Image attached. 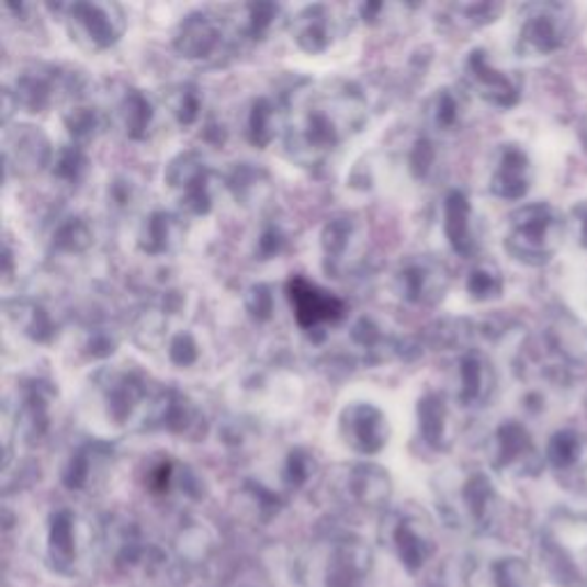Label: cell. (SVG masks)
Instances as JSON below:
<instances>
[{
  "instance_id": "cell-1",
  "label": "cell",
  "mask_w": 587,
  "mask_h": 587,
  "mask_svg": "<svg viewBox=\"0 0 587 587\" xmlns=\"http://www.w3.org/2000/svg\"><path fill=\"white\" fill-rule=\"evenodd\" d=\"M540 557L560 587H587V517L555 512L542 530Z\"/></svg>"
},
{
  "instance_id": "cell-2",
  "label": "cell",
  "mask_w": 587,
  "mask_h": 587,
  "mask_svg": "<svg viewBox=\"0 0 587 587\" xmlns=\"http://www.w3.org/2000/svg\"><path fill=\"white\" fill-rule=\"evenodd\" d=\"M565 233L567 223L551 204H523L521 210L509 216L505 248L515 260L530 267H542L555 258V252L565 241Z\"/></svg>"
},
{
  "instance_id": "cell-3",
  "label": "cell",
  "mask_w": 587,
  "mask_h": 587,
  "mask_svg": "<svg viewBox=\"0 0 587 587\" xmlns=\"http://www.w3.org/2000/svg\"><path fill=\"white\" fill-rule=\"evenodd\" d=\"M574 33V14L560 3H534L523 10L517 31V54L544 58L565 48Z\"/></svg>"
},
{
  "instance_id": "cell-4",
  "label": "cell",
  "mask_w": 587,
  "mask_h": 587,
  "mask_svg": "<svg viewBox=\"0 0 587 587\" xmlns=\"http://www.w3.org/2000/svg\"><path fill=\"white\" fill-rule=\"evenodd\" d=\"M445 509L456 526L489 530L500 512V500L484 473L459 475L456 489L445 496Z\"/></svg>"
},
{
  "instance_id": "cell-5",
  "label": "cell",
  "mask_w": 587,
  "mask_h": 587,
  "mask_svg": "<svg viewBox=\"0 0 587 587\" xmlns=\"http://www.w3.org/2000/svg\"><path fill=\"white\" fill-rule=\"evenodd\" d=\"M489 456L496 471L515 477L540 475L546 462L538 445H534L530 431L517 420H507L494 431Z\"/></svg>"
},
{
  "instance_id": "cell-6",
  "label": "cell",
  "mask_w": 587,
  "mask_h": 587,
  "mask_svg": "<svg viewBox=\"0 0 587 587\" xmlns=\"http://www.w3.org/2000/svg\"><path fill=\"white\" fill-rule=\"evenodd\" d=\"M464 76L469 88L496 109H512L521 99V81L512 71L500 69L487 50L475 48L466 58Z\"/></svg>"
},
{
  "instance_id": "cell-7",
  "label": "cell",
  "mask_w": 587,
  "mask_h": 587,
  "mask_svg": "<svg viewBox=\"0 0 587 587\" xmlns=\"http://www.w3.org/2000/svg\"><path fill=\"white\" fill-rule=\"evenodd\" d=\"M67 21L74 39L88 48H106L115 44L124 31L122 10L109 3L67 5Z\"/></svg>"
},
{
  "instance_id": "cell-8",
  "label": "cell",
  "mask_w": 587,
  "mask_h": 587,
  "mask_svg": "<svg viewBox=\"0 0 587 587\" xmlns=\"http://www.w3.org/2000/svg\"><path fill=\"white\" fill-rule=\"evenodd\" d=\"M347 120H340L338 109H328L326 104H317L305 111L298 124L292 129L290 145H294L305 157H321L326 151L336 149L345 136ZM292 147V149H294Z\"/></svg>"
},
{
  "instance_id": "cell-9",
  "label": "cell",
  "mask_w": 587,
  "mask_h": 587,
  "mask_svg": "<svg viewBox=\"0 0 587 587\" xmlns=\"http://www.w3.org/2000/svg\"><path fill=\"white\" fill-rule=\"evenodd\" d=\"M450 283L448 269L429 258L404 262L395 273L397 294L408 303H437Z\"/></svg>"
},
{
  "instance_id": "cell-10",
  "label": "cell",
  "mask_w": 587,
  "mask_h": 587,
  "mask_svg": "<svg viewBox=\"0 0 587 587\" xmlns=\"http://www.w3.org/2000/svg\"><path fill=\"white\" fill-rule=\"evenodd\" d=\"M340 431L345 443L361 454H374L388 443V420L372 404L355 402L347 406L340 418Z\"/></svg>"
},
{
  "instance_id": "cell-11",
  "label": "cell",
  "mask_w": 587,
  "mask_h": 587,
  "mask_svg": "<svg viewBox=\"0 0 587 587\" xmlns=\"http://www.w3.org/2000/svg\"><path fill=\"white\" fill-rule=\"evenodd\" d=\"M168 184L177 200L191 214H204L212 207L210 172L195 155H182L170 163Z\"/></svg>"
},
{
  "instance_id": "cell-12",
  "label": "cell",
  "mask_w": 587,
  "mask_h": 587,
  "mask_svg": "<svg viewBox=\"0 0 587 587\" xmlns=\"http://www.w3.org/2000/svg\"><path fill=\"white\" fill-rule=\"evenodd\" d=\"M544 345L565 370L587 363V326L569 313H557L544 328Z\"/></svg>"
},
{
  "instance_id": "cell-13",
  "label": "cell",
  "mask_w": 587,
  "mask_h": 587,
  "mask_svg": "<svg viewBox=\"0 0 587 587\" xmlns=\"http://www.w3.org/2000/svg\"><path fill=\"white\" fill-rule=\"evenodd\" d=\"M532 187V163L519 145H503L492 170L489 189L500 200H523Z\"/></svg>"
},
{
  "instance_id": "cell-14",
  "label": "cell",
  "mask_w": 587,
  "mask_h": 587,
  "mask_svg": "<svg viewBox=\"0 0 587 587\" xmlns=\"http://www.w3.org/2000/svg\"><path fill=\"white\" fill-rule=\"evenodd\" d=\"M496 370L482 353L471 351L456 365V399L464 406H484L496 393Z\"/></svg>"
},
{
  "instance_id": "cell-15",
  "label": "cell",
  "mask_w": 587,
  "mask_h": 587,
  "mask_svg": "<svg viewBox=\"0 0 587 587\" xmlns=\"http://www.w3.org/2000/svg\"><path fill=\"white\" fill-rule=\"evenodd\" d=\"M223 29L221 21L207 14H191L182 21L174 35V46L182 56L191 60H212L223 50Z\"/></svg>"
},
{
  "instance_id": "cell-16",
  "label": "cell",
  "mask_w": 587,
  "mask_h": 587,
  "mask_svg": "<svg viewBox=\"0 0 587 587\" xmlns=\"http://www.w3.org/2000/svg\"><path fill=\"white\" fill-rule=\"evenodd\" d=\"M296 319L303 328H317L324 321H336L342 317V303L330 294L317 290L308 280L296 278L290 285Z\"/></svg>"
},
{
  "instance_id": "cell-17",
  "label": "cell",
  "mask_w": 587,
  "mask_h": 587,
  "mask_svg": "<svg viewBox=\"0 0 587 587\" xmlns=\"http://www.w3.org/2000/svg\"><path fill=\"white\" fill-rule=\"evenodd\" d=\"M336 35V21L334 12H330L326 5H315V8H305L294 23V39L298 46L308 54H321L330 46Z\"/></svg>"
},
{
  "instance_id": "cell-18",
  "label": "cell",
  "mask_w": 587,
  "mask_h": 587,
  "mask_svg": "<svg viewBox=\"0 0 587 587\" xmlns=\"http://www.w3.org/2000/svg\"><path fill=\"white\" fill-rule=\"evenodd\" d=\"M445 235L456 252L466 255V258L475 252L477 241L473 235V210L466 195L459 191H452L445 197Z\"/></svg>"
},
{
  "instance_id": "cell-19",
  "label": "cell",
  "mask_w": 587,
  "mask_h": 587,
  "mask_svg": "<svg viewBox=\"0 0 587 587\" xmlns=\"http://www.w3.org/2000/svg\"><path fill=\"white\" fill-rule=\"evenodd\" d=\"M5 157L21 172H35L46 166L50 157L48 140L44 138V134L35 132L33 126H19L14 136H8Z\"/></svg>"
},
{
  "instance_id": "cell-20",
  "label": "cell",
  "mask_w": 587,
  "mask_h": 587,
  "mask_svg": "<svg viewBox=\"0 0 587 587\" xmlns=\"http://www.w3.org/2000/svg\"><path fill=\"white\" fill-rule=\"evenodd\" d=\"M345 484L347 494L368 507H376L388 498V477L374 466H353Z\"/></svg>"
},
{
  "instance_id": "cell-21",
  "label": "cell",
  "mask_w": 587,
  "mask_h": 587,
  "mask_svg": "<svg viewBox=\"0 0 587 587\" xmlns=\"http://www.w3.org/2000/svg\"><path fill=\"white\" fill-rule=\"evenodd\" d=\"M393 540L402 555V563H406L408 567L422 565L431 549L429 534L418 519H408V517L399 519L393 528Z\"/></svg>"
},
{
  "instance_id": "cell-22",
  "label": "cell",
  "mask_w": 587,
  "mask_h": 587,
  "mask_svg": "<svg viewBox=\"0 0 587 587\" xmlns=\"http://www.w3.org/2000/svg\"><path fill=\"white\" fill-rule=\"evenodd\" d=\"M182 239V229L180 223H177L170 214L157 212L151 214L143 227H140V235H138V244L145 252L149 255H161L172 250V246Z\"/></svg>"
},
{
  "instance_id": "cell-23",
  "label": "cell",
  "mask_w": 587,
  "mask_h": 587,
  "mask_svg": "<svg viewBox=\"0 0 587 587\" xmlns=\"http://www.w3.org/2000/svg\"><path fill=\"white\" fill-rule=\"evenodd\" d=\"M546 464H551L560 475H567L583 462V439L576 429H560L546 443Z\"/></svg>"
},
{
  "instance_id": "cell-24",
  "label": "cell",
  "mask_w": 587,
  "mask_h": 587,
  "mask_svg": "<svg viewBox=\"0 0 587 587\" xmlns=\"http://www.w3.org/2000/svg\"><path fill=\"white\" fill-rule=\"evenodd\" d=\"M117 113H120L124 132L132 138H145L151 126V120H155V111H151L149 99L138 90L124 94Z\"/></svg>"
},
{
  "instance_id": "cell-25",
  "label": "cell",
  "mask_w": 587,
  "mask_h": 587,
  "mask_svg": "<svg viewBox=\"0 0 587 587\" xmlns=\"http://www.w3.org/2000/svg\"><path fill=\"white\" fill-rule=\"evenodd\" d=\"M54 101V83L42 71L25 74L16 81V104L31 109V113L46 109Z\"/></svg>"
},
{
  "instance_id": "cell-26",
  "label": "cell",
  "mask_w": 587,
  "mask_h": 587,
  "mask_svg": "<svg viewBox=\"0 0 587 587\" xmlns=\"http://www.w3.org/2000/svg\"><path fill=\"white\" fill-rule=\"evenodd\" d=\"M429 122L433 124V129L439 132H452L454 126L462 122V101L452 90H439L431 97L427 106Z\"/></svg>"
},
{
  "instance_id": "cell-27",
  "label": "cell",
  "mask_w": 587,
  "mask_h": 587,
  "mask_svg": "<svg viewBox=\"0 0 587 587\" xmlns=\"http://www.w3.org/2000/svg\"><path fill=\"white\" fill-rule=\"evenodd\" d=\"M445 404L439 397H427L425 402H420V431L425 433L427 443L441 448V443L445 441Z\"/></svg>"
},
{
  "instance_id": "cell-28",
  "label": "cell",
  "mask_w": 587,
  "mask_h": 587,
  "mask_svg": "<svg viewBox=\"0 0 587 587\" xmlns=\"http://www.w3.org/2000/svg\"><path fill=\"white\" fill-rule=\"evenodd\" d=\"M466 290L475 301L498 298L503 294V275L494 264L482 262L469 273Z\"/></svg>"
},
{
  "instance_id": "cell-29",
  "label": "cell",
  "mask_w": 587,
  "mask_h": 587,
  "mask_svg": "<svg viewBox=\"0 0 587 587\" xmlns=\"http://www.w3.org/2000/svg\"><path fill=\"white\" fill-rule=\"evenodd\" d=\"M275 111L278 109L269 99H258L252 104L250 120H248V136L255 145H267L275 136V124H278Z\"/></svg>"
},
{
  "instance_id": "cell-30",
  "label": "cell",
  "mask_w": 587,
  "mask_h": 587,
  "mask_svg": "<svg viewBox=\"0 0 587 587\" xmlns=\"http://www.w3.org/2000/svg\"><path fill=\"white\" fill-rule=\"evenodd\" d=\"M496 587H538V578L521 557H503L494 565Z\"/></svg>"
},
{
  "instance_id": "cell-31",
  "label": "cell",
  "mask_w": 587,
  "mask_h": 587,
  "mask_svg": "<svg viewBox=\"0 0 587 587\" xmlns=\"http://www.w3.org/2000/svg\"><path fill=\"white\" fill-rule=\"evenodd\" d=\"M65 122H67L69 134L79 143L94 138L97 132L101 129V115L97 109H90V106L71 109L69 115L65 117Z\"/></svg>"
},
{
  "instance_id": "cell-32",
  "label": "cell",
  "mask_w": 587,
  "mask_h": 587,
  "mask_svg": "<svg viewBox=\"0 0 587 587\" xmlns=\"http://www.w3.org/2000/svg\"><path fill=\"white\" fill-rule=\"evenodd\" d=\"M54 244L60 250H69V252H79L83 248H88L90 244V229L86 227V223H81L79 218H67L54 235Z\"/></svg>"
},
{
  "instance_id": "cell-33",
  "label": "cell",
  "mask_w": 587,
  "mask_h": 587,
  "mask_svg": "<svg viewBox=\"0 0 587 587\" xmlns=\"http://www.w3.org/2000/svg\"><path fill=\"white\" fill-rule=\"evenodd\" d=\"M86 166H88L86 155L79 147H65L58 151V157L54 161V172L58 174V180L71 184L81 180Z\"/></svg>"
},
{
  "instance_id": "cell-34",
  "label": "cell",
  "mask_w": 587,
  "mask_h": 587,
  "mask_svg": "<svg viewBox=\"0 0 587 587\" xmlns=\"http://www.w3.org/2000/svg\"><path fill=\"white\" fill-rule=\"evenodd\" d=\"M170 109H172V115L177 117V122H180L182 126H189L193 122H197L200 117V94L195 88H180L174 94H172V101H170Z\"/></svg>"
},
{
  "instance_id": "cell-35",
  "label": "cell",
  "mask_w": 587,
  "mask_h": 587,
  "mask_svg": "<svg viewBox=\"0 0 587 587\" xmlns=\"http://www.w3.org/2000/svg\"><path fill=\"white\" fill-rule=\"evenodd\" d=\"M197 355H200V351H197V345H195L193 336L191 334H184V330H182V334H177L168 342V359L177 368H189V365H193L197 361Z\"/></svg>"
},
{
  "instance_id": "cell-36",
  "label": "cell",
  "mask_w": 587,
  "mask_h": 587,
  "mask_svg": "<svg viewBox=\"0 0 587 587\" xmlns=\"http://www.w3.org/2000/svg\"><path fill=\"white\" fill-rule=\"evenodd\" d=\"M456 12L464 16L466 23H471V25H482V23H492V21L503 12V5L473 3V5H459Z\"/></svg>"
},
{
  "instance_id": "cell-37",
  "label": "cell",
  "mask_w": 587,
  "mask_h": 587,
  "mask_svg": "<svg viewBox=\"0 0 587 587\" xmlns=\"http://www.w3.org/2000/svg\"><path fill=\"white\" fill-rule=\"evenodd\" d=\"M563 482H565L567 489L587 498V464H580L574 471H569L567 475H563Z\"/></svg>"
},
{
  "instance_id": "cell-38",
  "label": "cell",
  "mask_w": 587,
  "mask_h": 587,
  "mask_svg": "<svg viewBox=\"0 0 587 587\" xmlns=\"http://www.w3.org/2000/svg\"><path fill=\"white\" fill-rule=\"evenodd\" d=\"M574 227H576V241L587 250V202L578 204L574 210Z\"/></svg>"
},
{
  "instance_id": "cell-39",
  "label": "cell",
  "mask_w": 587,
  "mask_h": 587,
  "mask_svg": "<svg viewBox=\"0 0 587 587\" xmlns=\"http://www.w3.org/2000/svg\"><path fill=\"white\" fill-rule=\"evenodd\" d=\"M250 298H252V303H250V311H252L255 315H260V317H269V313H271V305H273V301H271V294H269V292H264L262 287H258V290H255V292L250 294Z\"/></svg>"
}]
</instances>
